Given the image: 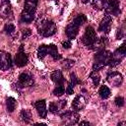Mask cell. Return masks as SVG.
<instances>
[{
	"label": "cell",
	"instance_id": "cell-1",
	"mask_svg": "<svg viewBox=\"0 0 126 126\" xmlns=\"http://www.w3.org/2000/svg\"><path fill=\"white\" fill-rule=\"evenodd\" d=\"M37 32L44 37L53 35L56 32V25L50 20H41L36 25Z\"/></svg>",
	"mask_w": 126,
	"mask_h": 126
},
{
	"label": "cell",
	"instance_id": "cell-2",
	"mask_svg": "<svg viewBox=\"0 0 126 126\" xmlns=\"http://www.w3.org/2000/svg\"><path fill=\"white\" fill-rule=\"evenodd\" d=\"M126 55V47H125V43H123L120 47H118V49H116L111 56V59L108 63V66L110 67H115L118 64L121 63V61L124 59Z\"/></svg>",
	"mask_w": 126,
	"mask_h": 126
},
{
	"label": "cell",
	"instance_id": "cell-3",
	"mask_svg": "<svg viewBox=\"0 0 126 126\" xmlns=\"http://www.w3.org/2000/svg\"><path fill=\"white\" fill-rule=\"evenodd\" d=\"M96 40V33L94 32V30L92 27H88L85 31V33L82 36V42L84 45L91 47L94 41Z\"/></svg>",
	"mask_w": 126,
	"mask_h": 126
},
{
	"label": "cell",
	"instance_id": "cell-4",
	"mask_svg": "<svg viewBox=\"0 0 126 126\" xmlns=\"http://www.w3.org/2000/svg\"><path fill=\"white\" fill-rule=\"evenodd\" d=\"M111 56H112V52H110L109 50H105V49L99 50L94 55V62L101 63L103 66H106L109 63Z\"/></svg>",
	"mask_w": 126,
	"mask_h": 126
},
{
	"label": "cell",
	"instance_id": "cell-5",
	"mask_svg": "<svg viewBox=\"0 0 126 126\" xmlns=\"http://www.w3.org/2000/svg\"><path fill=\"white\" fill-rule=\"evenodd\" d=\"M120 2L119 0H107L104 10L105 13L108 15H113V16H118L120 14V8H119Z\"/></svg>",
	"mask_w": 126,
	"mask_h": 126
},
{
	"label": "cell",
	"instance_id": "cell-6",
	"mask_svg": "<svg viewBox=\"0 0 126 126\" xmlns=\"http://www.w3.org/2000/svg\"><path fill=\"white\" fill-rule=\"evenodd\" d=\"M12 6L10 0H2L0 4V17L3 19H12Z\"/></svg>",
	"mask_w": 126,
	"mask_h": 126
},
{
	"label": "cell",
	"instance_id": "cell-7",
	"mask_svg": "<svg viewBox=\"0 0 126 126\" xmlns=\"http://www.w3.org/2000/svg\"><path fill=\"white\" fill-rule=\"evenodd\" d=\"M60 117L62 119V121L64 122V124H76L79 121L80 115L76 112V111H66L62 114H60Z\"/></svg>",
	"mask_w": 126,
	"mask_h": 126
},
{
	"label": "cell",
	"instance_id": "cell-8",
	"mask_svg": "<svg viewBox=\"0 0 126 126\" xmlns=\"http://www.w3.org/2000/svg\"><path fill=\"white\" fill-rule=\"evenodd\" d=\"M12 67L11 54L5 51H0V69L6 71Z\"/></svg>",
	"mask_w": 126,
	"mask_h": 126
},
{
	"label": "cell",
	"instance_id": "cell-9",
	"mask_svg": "<svg viewBox=\"0 0 126 126\" xmlns=\"http://www.w3.org/2000/svg\"><path fill=\"white\" fill-rule=\"evenodd\" d=\"M106 81L113 87H119L123 82V77L118 72H110L106 76Z\"/></svg>",
	"mask_w": 126,
	"mask_h": 126
},
{
	"label": "cell",
	"instance_id": "cell-10",
	"mask_svg": "<svg viewBox=\"0 0 126 126\" xmlns=\"http://www.w3.org/2000/svg\"><path fill=\"white\" fill-rule=\"evenodd\" d=\"M23 45L20 46V49H19V52L16 54L15 56V64L18 66V67H24L28 64V61H29V58H28V55L24 52L23 50Z\"/></svg>",
	"mask_w": 126,
	"mask_h": 126
},
{
	"label": "cell",
	"instance_id": "cell-11",
	"mask_svg": "<svg viewBox=\"0 0 126 126\" xmlns=\"http://www.w3.org/2000/svg\"><path fill=\"white\" fill-rule=\"evenodd\" d=\"M111 25H112V19L110 18V16H105L99 23L98 32L107 33L111 29Z\"/></svg>",
	"mask_w": 126,
	"mask_h": 126
},
{
	"label": "cell",
	"instance_id": "cell-12",
	"mask_svg": "<svg viewBox=\"0 0 126 126\" xmlns=\"http://www.w3.org/2000/svg\"><path fill=\"white\" fill-rule=\"evenodd\" d=\"M87 104V99L86 97L83 95V94H79L77 95L74 99H73V102H72V107L74 110L76 111H79V110H82Z\"/></svg>",
	"mask_w": 126,
	"mask_h": 126
},
{
	"label": "cell",
	"instance_id": "cell-13",
	"mask_svg": "<svg viewBox=\"0 0 126 126\" xmlns=\"http://www.w3.org/2000/svg\"><path fill=\"white\" fill-rule=\"evenodd\" d=\"M33 84V80L32 78L31 75H29L28 73H22L19 76V85L23 88L26 87H30Z\"/></svg>",
	"mask_w": 126,
	"mask_h": 126
},
{
	"label": "cell",
	"instance_id": "cell-14",
	"mask_svg": "<svg viewBox=\"0 0 126 126\" xmlns=\"http://www.w3.org/2000/svg\"><path fill=\"white\" fill-rule=\"evenodd\" d=\"M34 107L37 110V113H38V115L41 118H45L46 117L47 110H46V103H45V100L44 99H39V100L35 101Z\"/></svg>",
	"mask_w": 126,
	"mask_h": 126
},
{
	"label": "cell",
	"instance_id": "cell-15",
	"mask_svg": "<svg viewBox=\"0 0 126 126\" xmlns=\"http://www.w3.org/2000/svg\"><path fill=\"white\" fill-rule=\"evenodd\" d=\"M78 32H79V27H77L73 23L69 24L65 29V33L69 39H74L77 36Z\"/></svg>",
	"mask_w": 126,
	"mask_h": 126
},
{
	"label": "cell",
	"instance_id": "cell-16",
	"mask_svg": "<svg viewBox=\"0 0 126 126\" xmlns=\"http://www.w3.org/2000/svg\"><path fill=\"white\" fill-rule=\"evenodd\" d=\"M50 78H51V80H52L56 85H58V86L63 85L64 82H65V79H64V77H63V75H62V72H61L60 70H55V71H53V72L51 73V75H50Z\"/></svg>",
	"mask_w": 126,
	"mask_h": 126
},
{
	"label": "cell",
	"instance_id": "cell-17",
	"mask_svg": "<svg viewBox=\"0 0 126 126\" xmlns=\"http://www.w3.org/2000/svg\"><path fill=\"white\" fill-rule=\"evenodd\" d=\"M46 51H47V54H49L54 60L61 59V55L58 53V49H57V46L56 45H54V44H48V45H46Z\"/></svg>",
	"mask_w": 126,
	"mask_h": 126
},
{
	"label": "cell",
	"instance_id": "cell-18",
	"mask_svg": "<svg viewBox=\"0 0 126 126\" xmlns=\"http://www.w3.org/2000/svg\"><path fill=\"white\" fill-rule=\"evenodd\" d=\"M107 42H108V40H107L106 37H100L99 39H96V40L94 41V43L91 46V48L95 49V50H97V51L102 50V49H104V47H105V45L107 44Z\"/></svg>",
	"mask_w": 126,
	"mask_h": 126
},
{
	"label": "cell",
	"instance_id": "cell-19",
	"mask_svg": "<svg viewBox=\"0 0 126 126\" xmlns=\"http://www.w3.org/2000/svg\"><path fill=\"white\" fill-rule=\"evenodd\" d=\"M37 3H38V0H26L25 1V10L34 14L35 10H36Z\"/></svg>",
	"mask_w": 126,
	"mask_h": 126
},
{
	"label": "cell",
	"instance_id": "cell-20",
	"mask_svg": "<svg viewBox=\"0 0 126 126\" xmlns=\"http://www.w3.org/2000/svg\"><path fill=\"white\" fill-rule=\"evenodd\" d=\"M33 20H34V14L24 9V11L21 13V21L25 23H32Z\"/></svg>",
	"mask_w": 126,
	"mask_h": 126
},
{
	"label": "cell",
	"instance_id": "cell-21",
	"mask_svg": "<svg viewBox=\"0 0 126 126\" xmlns=\"http://www.w3.org/2000/svg\"><path fill=\"white\" fill-rule=\"evenodd\" d=\"M20 116H21V118H22V120L25 122V123H30L31 121H32V112L30 111V110H28V109H22L21 110V113H20Z\"/></svg>",
	"mask_w": 126,
	"mask_h": 126
},
{
	"label": "cell",
	"instance_id": "cell-22",
	"mask_svg": "<svg viewBox=\"0 0 126 126\" xmlns=\"http://www.w3.org/2000/svg\"><path fill=\"white\" fill-rule=\"evenodd\" d=\"M16 105H17V101H16V99L14 97H12V96L7 97V99H6V106H7V110L9 112H13L15 110Z\"/></svg>",
	"mask_w": 126,
	"mask_h": 126
},
{
	"label": "cell",
	"instance_id": "cell-23",
	"mask_svg": "<svg viewBox=\"0 0 126 126\" xmlns=\"http://www.w3.org/2000/svg\"><path fill=\"white\" fill-rule=\"evenodd\" d=\"M87 22V16H85L84 14H80V15H78L77 17H75L74 18V20H73V24L74 25H76L77 27H81L83 24H85Z\"/></svg>",
	"mask_w": 126,
	"mask_h": 126
},
{
	"label": "cell",
	"instance_id": "cell-24",
	"mask_svg": "<svg viewBox=\"0 0 126 126\" xmlns=\"http://www.w3.org/2000/svg\"><path fill=\"white\" fill-rule=\"evenodd\" d=\"M98 94H99V96L102 99L107 98L110 95V90H109V88L106 87V86H101L99 88V90H98Z\"/></svg>",
	"mask_w": 126,
	"mask_h": 126
},
{
	"label": "cell",
	"instance_id": "cell-25",
	"mask_svg": "<svg viewBox=\"0 0 126 126\" xmlns=\"http://www.w3.org/2000/svg\"><path fill=\"white\" fill-rule=\"evenodd\" d=\"M107 0H92V6L94 9L96 10H102L105 7Z\"/></svg>",
	"mask_w": 126,
	"mask_h": 126
},
{
	"label": "cell",
	"instance_id": "cell-26",
	"mask_svg": "<svg viewBox=\"0 0 126 126\" xmlns=\"http://www.w3.org/2000/svg\"><path fill=\"white\" fill-rule=\"evenodd\" d=\"M90 78L92 79L93 84H94L95 87L98 86V84H99V82H100V76L98 75L97 71H94V70H93V72L90 74Z\"/></svg>",
	"mask_w": 126,
	"mask_h": 126
},
{
	"label": "cell",
	"instance_id": "cell-27",
	"mask_svg": "<svg viewBox=\"0 0 126 126\" xmlns=\"http://www.w3.org/2000/svg\"><path fill=\"white\" fill-rule=\"evenodd\" d=\"M46 54H47V51H46V45H45V44L40 45V46L38 47V49H37V57H38L39 59H42Z\"/></svg>",
	"mask_w": 126,
	"mask_h": 126
},
{
	"label": "cell",
	"instance_id": "cell-28",
	"mask_svg": "<svg viewBox=\"0 0 126 126\" xmlns=\"http://www.w3.org/2000/svg\"><path fill=\"white\" fill-rule=\"evenodd\" d=\"M74 63H75L74 60H71V59H64L61 65H62V67L65 68V69H70L71 67L74 66Z\"/></svg>",
	"mask_w": 126,
	"mask_h": 126
},
{
	"label": "cell",
	"instance_id": "cell-29",
	"mask_svg": "<svg viewBox=\"0 0 126 126\" xmlns=\"http://www.w3.org/2000/svg\"><path fill=\"white\" fill-rule=\"evenodd\" d=\"M64 93H65V89H64L63 85H60V86L56 87V88L53 90V94H54V95H57V96L62 95Z\"/></svg>",
	"mask_w": 126,
	"mask_h": 126
},
{
	"label": "cell",
	"instance_id": "cell-30",
	"mask_svg": "<svg viewBox=\"0 0 126 126\" xmlns=\"http://www.w3.org/2000/svg\"><path fill=\"white\" fill-rule=\"evenodd\" d=\"M4 32L7 34H12L15 32V26L13 24H6L4 27Z\"/></svg>",
	"mask_w": 126,
	"mask_h": 126
},
{
	"label": "cell",
	"instance_id": "cell-31",
	"mask_svg": "<svg viewBox=\"0 0 126 126\" xmlns=\"http://www.w3.org/2000/svg\"><path fill=\"white\" fill-rule=\"evenodd\" d=\"M48 110L51 112V113H58L59 111V108H58V105L56 102H50L49 103V108Z\"/></svg>",
	"mask_w": 126,
	"mask_h": 126
},
{
	"label": "cell",
	"instance_id": "cell-32",
	"mask_svg": "<svg viewBox=\"0 0 126 126\" xmlns=\"http://www.w3.org/2000/svg\"><path fill=\"white\" fill-rule=\"evenodd\" d=\"M114 102H115V104H116L118 107H121V106L124 105V98H123L122 96H116Z\"/></svg>",
	"mask_w": 126,
	"mask_h": 126
},
{
	"label": "cell",
	"instance_id": "cell-33",
	"mask_svg": "<svg viewBox=\"0 0 126 126\" xmlns=\"http://www.w3.org/2000/svg\"><path fill=\"white\" fill-rule=\"evenodd\" d=\"M70 78H71V84L73 85V86H75V85H77V84H80V81L78 80V78L76 77V75L74 74V73H71L70 74Z\"/></svg>",
	"mask_w": 126,
	"mask_h": 126
},
{
	"label": "cell",
	"instance_id": "cell-34",
	"mask_svg": "<svg viewBox=\"0 0 126 126\" xmlns=\"http://www.w3.org/2000/svg\"><path fill=\"white\" fill-rule=\"evenodd\" d=\"M104 66L101 64V63H97V62H94V65H93V70L94 71H98L100 69H102Z\"/></svg>",
	"mask_w": 126,
	"mask_h": 126
},
{
	"label": "cell",
	"instance_id": "cell-35",
	"mask_svg": "<svg viewBox=\"0 0 126 126\" xmlns=\"http://www.w3.org/2000/svg\"><path fill=\"white\" fill-rule=\"evenodd\" d=\"M32 34V31L30 29H26L23 31V39H26L27 37H29Z\"/></svg>",
	"mask_w": 126,
	"mask_h": 126
},
{
	"label": "cell",
	"instance_id": "cell-36",
	"mask_svg": "<svg viewBox=\"0 0 126 126\" xmlns=\"http://www.w3.org/2000/svg\"><path fill=\"white\" fill-rule=\"evenodd\" d=\"M71 45H72V42H71V40H70V39L64 40V41L62 42V46H63L65 49H68V48H70V47H71Z\"/></svg>",
	"mask_w": 126,
	"mask_h": 126
},
{
	"label": "cell",
	"instance_id": "cell-37",
	"mask_svg": "<svg viewBox=\"0 0 126 126\" xmlns=\"http://www.w3.org/2000/svg\"><path fill=\"white\" fill-rule=\"evenodd\" d=\"M66 93H67V94H73V93H74V86L71 83L68 85L67 90H66Z\"/></svg>",
	"mask_w": 126,
	"mask_h": 126
},
{
	"label": "cell",
	"instance_id": "cell-38",
	"mask_svg": "<svg viewBox=\"0 0 126 126\" xmlns=\"http://www.w3.org/2000/svg\"><path fill=\"white\" fill-rule=\"evenodd\" d=\"M56 103H57V105H58L59 110H60V109H63V108L66 106V100H65V99H63V100H59V101H57Z\"/></svg>",
	"mask_w": 126,
	"mask_h": 126
},
{
	"label": "cell",
	"instance_id": "cell-39",
	"mask_svg": "<svg viewBox=\"0 0 126 126\" xmlns=\"http://www.w3.org/2000/svg\"><path fill=\"white\" fill-rule=\"evenodd\" d=\"M124 36V28L122 27L121 29H119L117 31V34H116V37L117 38H122Z\"/></svg>",
	"mask_w": 126,
	"mask_h": 126
},
{
	"label": "cell",
	"instance_id": "cell-40",
	"mask_svg": "<svg viewBox=\"0 0 126 126\" xmlns=\"http://www.w3.org/2000/svg\"><path fill=\"white\" fill-rule=\"evenodd\" d=\"M79 124H80V125H90V122H88V121H82V122H80Z\"/></svg>",
	"mask_w": 126,
	"mask_h": 126
},
{
	"label": "cell",
	"instance_id": "cell-41",
	"mask_svg": "<svg viewBox=\"0 0 126 126\" xmlns=\"http://www.w3.org/2000/svg\"><path fill=\"white\" fill-rule=\"evenodd\" d=\"M89 1H90V0H82V2H83V3H85V4H86V3H88Z\"/></svg>",
	"mask_w": 126,
	"mask_h": 126
},
{
	"label": "cell",
	"instance_id": "cell-42",
	"mask_svg": "<svg viewBox=\"0 0 126 126\" xmlns=\"http://www.w3.org/2000/svg\"><path fill=\"white\" fill-rule=\"evenodd\" d=\"M55 1H58V0H55Z\"/></svg>",
	"mask_w": 126,
	"mask_h": 126
}]
</instances>
